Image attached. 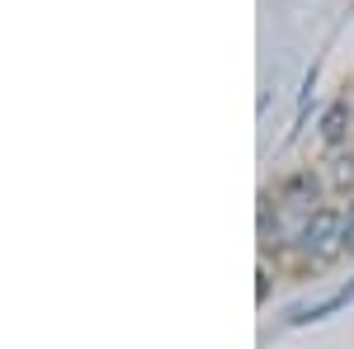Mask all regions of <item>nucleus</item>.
I'll return each mask as SVG.
<instances>
[{
  "mask_svg": "<svg viewBox=\"0 0 354 349\" xmlns=\"http://www.w3.org/2000/svg\"><path fill=\"white\" fill-rule=\"evenodd\" d=\"M340 236H345V208H335V203H317L312 213H302L293 245H298L307 260L326 265V260H335V255H345V241H340Z\"/></svg>",
  "mask_w": 354,
  "mask_h": 349,
  "instance_id": "nucleus-1",
  "label": "nucleus"
},
{
  "mask_svg": "<svg viewBox=\"0 0 354 349\" xmlns=\"http://www.w3.org/2000/svg\"><path fill=\"white\" fill-rule=\"evenodd\" d=\"M322 194H326V175H317V170H293L274 185L279 208H298V213H312L322 203Z\"/></svg>",
  "mask_w": 354,
  "mask_h": 349,
  "instance_id": "nucleus-2",
  "label": "nucleus"
},
{
  "mask_svg": "<svg viewBox=\"0 0 354 349\" xmlns=\"http://www.w3.org/2000/svg\"><path fill=\"white\" fill-rule=\"evenodd\" d=\"M350 133H354V104H350V95H340V100L326 104L322 123H317V137H322L326 151H340V147H350Z\"/></svg>",
  "mask_w": 354,
  "mask_h": 349,
  "instance_id": "nucleus-3",
  "label": "nucleus"
},
{
  "mask_svg": "<svg viewBox=\"0 0 354 349\" xmlns=\"http://www.w3.org/2000/svg\"><path fill=\"white\" fill-rule=\"evenodd\" d=\"M350 302H354V279H350V283H340L335 293H326L322 302H307V307H293V312H288L283 321H288V326H317V321H326V317H335L340 307H350Z\"/></svg>",
  "mask_w": 354,
  "mask_h": 349,
  "instance_id": "nucleus-4",
  "label": "nucleus"
},
{
  "mask_svg": "<svg viewBox=\"0 0 354 349\" xmlns=\"http://www.w3.org/2000/svg\"><path fill=\"white\" fill-rule=\"evenodd\" d=\"M326 189H335V194H354V147L330 151V161H326Z\"/></svg>",
  "mask_w": 354,
  "mask_h": 349,
  "instance_id": "nucleus-5",
  "label": "nucleus"
},
{
  "mask_svg": "<svg viewBox=\"0 0 354 349\" xmlns=\"http://www.w3.org/2000/svg\"><path fill=\"white\" fill-rule=\"evenodd\" d=\"M345 255H354V203H345Z\"/></svg>",
  "mask_w": 354,
  "mask_h": 349,
  "instance_id": "nucleus-6",
  "label": "nucleus"
}]
</instances>
